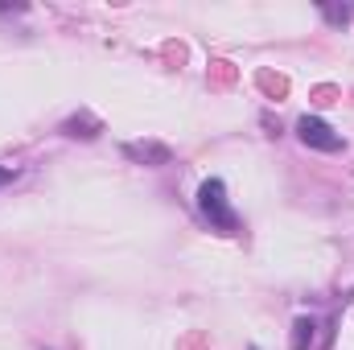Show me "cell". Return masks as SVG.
Instances as JSON below:
<instances>
[{"mask_svg":"<svg viewBox=\"0 0 354 350\" xmlns=\"http://www.w3.org/2000/svg\"><path fill=\"white\" fill-rule=\"evenodd\" d=\"M12 177H17V169H12V165H0V190H4Z\"/></svg>","mask_w":354,"mask_h":350,"instance_id":"obj_7","label":"cell"},{"mask_svg":"<svg viewBox=\"0 0 354 350\" xmlns=\"http://www.w3.org/2000/svg\"><path fill=\"white\" fill-rule=\"evenodd\" d=\"M198 214H202V223L210 227V231H218V235H239V214H235V206H231V198H227V185H223V177H206L202 185H198Z\"/></svg>","mask_w":354,"mask_h":350,"instance_id":"obj_1","label":"cell"},{"mask_svg":"<svg viewBox=\"0 0 354 350\" xmlns=\"http://www.w3.org/2000/svg\"><path fill=\"white\" fill-rule=\"evenodd\" d=\"M62 132H66V136H83V140H95V136L103 132V124H99L91 111H79V116H71V120L62 124Z\"/></svg>","mask_w":354,"mask_h":350,"instance_id":"obj_4","label":"cell"},{"mask_svg":"<svg viewBox=\"0 0 354 350\" xmlns=\"http://www.w3.org/2000/svg\"><path fill=\"white\" fill-rule=\"evenodd\" d=\"M297 136H301L305 149H317V153H342V149H346V140H342L322 116H301V120H297Z\"/></svg>","mask_w":354,"mask_h":350,"instance_id":"obj_2","label":"cell"},{"mask_svg":"<svg viewBox=\"0 0 354 350\" xmlns=\"http://www.w3.org/2000/svg\"><path fill=\"white\" fill-rule=\"evenodd\" d=\"M313 330H317V326H313L309 317H301V322L292 326V350H305V347H309V342H313Z\"/></svg>","mask_w":354,"mask_h":350,"instance_id":"obj_5","label":"cell"},{"mask_svg":"<svg viewBox=\"0 0 354 350\" xmlns=\"http://www.w3.org/2000/svg\"><path fill=\"white\" fill-rule=\"evenodd\" d=\"M322 12H326V17H330V21H351V8H330V4H326V8H322Z\"/></svg>","mask_w":354,"mask_h":350,"instance_id":"obj_6","label":"cell"},{"mask_svg":"<svg viewBox=\"0 0 354 350\" xmlns=\"http://www.w3.org/2000/svg\"><path fill=\"white\" fill-rule=\"evenodd\" d=\"M124 157L128 161H140V165H169V145H157V140H132L124 145Z\"/></svg>","mask_w":354,"mask_h":350,"instance_id":"obj_3","label":"cell"}]
</instances>
